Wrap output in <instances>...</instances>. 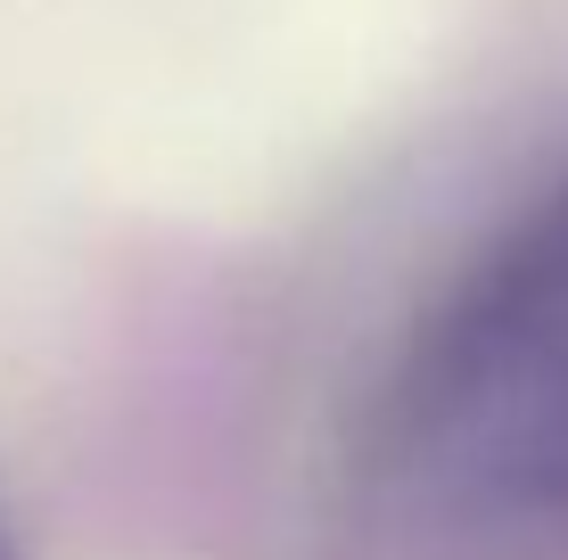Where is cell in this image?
I'll return each mask as SVG.
<instances>
[{"mask_svg":"<svg viewBox=\"0 0 568 560\" xmlns=\"http://www.w3.org/2000/svg\"><path fill=\"white\" fill-rule=\"evenodd\" d=\"M396 454L478 536L568 560V190L428 322L396 388Z\"/></svg>","mask_w":568,"mask_h":560,"instance_id":"obj_1","label":"cell"},{"mask_svg":"<svg viewBox=\"0 0 568 560\" xmlns=\"http://www.w3.org/2000/svg\"><path fill=\"white\" fill-rule=\"evenodd\" d=\"M0 560H26V544L9 536V519H0Z\"/></svg>","mask_w":568,"mask_h":560,"instance_id":"obj_2","label":"cell"}]
</instances>
